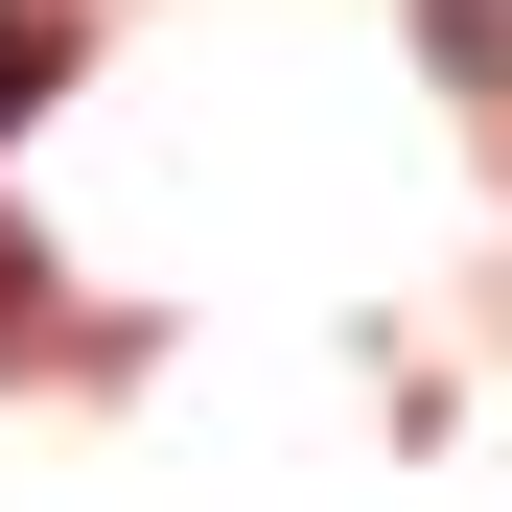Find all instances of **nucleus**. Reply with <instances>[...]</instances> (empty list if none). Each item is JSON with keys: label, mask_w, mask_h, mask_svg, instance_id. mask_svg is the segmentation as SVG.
<instances>
[{"label": "nucleus", "mask_w": 512, "mask_h": 512, "mask_svg": "<svg viewBox=\"0 0 512 512\" xmlns=\"http://www.w3.org/2000/svg\"><path fill=\"white\" fill-rule=\"evenodd\" d=\"M24 94H47V0H0V140H24Z\"/></svg>", "instance_id": "f257e3e1"}]
</instances>
